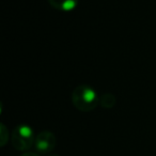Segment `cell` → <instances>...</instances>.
<instances>
[{"instance_id": "cell-5", "label": "cell", "mask_w": 156, "mask_h": 156, "mask_svg": "<svg viewBox=\"0 0 156 156\" xmlns=\"http://www.w3.org/2000/svg\"><path fill=\"white\" fill-rule=\"evenodd\" d=\"M115 102H117V100H115V96L112 93H105L100 98V104L104 108L107 109L112 108L115 105Z\"/></svg>"}, {"instance_id": "cell-3", "label": "cell", "mask_w": 156, "mask_h": 156, "mask_svg": "<svg viewBox=\"0 0 156 156\" xmlns=\"http://www.w3.org/2000/svg\"><path fill=\"white\" fill-rule=\"evenodd\" d=\"M57 139L54 133L49 130H44L37 135L34 141V149L35 152L40 155H47L51 153L56 147Z\"/></svg>"}, {"instance_id": "cell-6", "label": "cell", "mask_w": 156, "mask_h": 156, "mask_svg": "<svg viewBox=\"0 0 156 156\" xmlns=\"http://www.w3.org/2000/svg\"><path fill=\"white\" fill-rule=\"evenodd\" d=\"M20 156H41V155L37 154V152H25V153L22 154Z\"/></svg>"}, {"instance_id": "cell-1", "label": "cell", "mask_w": 156, "mask_h": 156, "mask_svg": "<svg viewBox=\"0 0 156 156\" xmlns=\"http://www.w3.org/2000/svg\"><path fill=\"white\" fill-rule=\"evenodd\" d=\"M72 103L80 111H92L100 104V98L96 91L88 85H79L72 93Z\"/></svg>"}, {"instance_id": "cell-4", "label": "cell", "mask_w": 156, "mask_h": 156, "mask_svg": "<svg viewBox=\"0 0 156 156\" xmlns=\"http://www.w3.org/2000/svg\"><path fill=\"white\" fill-rule=\"evenodd\" d=\"M54 9L62 12H69L75 10L78 5V0H48Z\"/></svg>"}, {"instance_id": "cell-7", "label": "cell", "mask_w": 156, "mask_h": 156, "mask_svg": "<svg viewBox=\"0 0 156 156\" xmlns=\"http://www.w3.org/2000/svg\"><path fill=\"white\" fill-rule=\"evenodd\" d=\"M49 156H58V155H56V154H52V155H49Z\"/></svg>"}, {"instance_id": "cell-2", "label": "cell", "mask_w": 156, "mask_h": 156, "mask_svg": "<svg viewBox=\"0 0 156 156\" xmlns=\"http://www.w3.org/2000/svg\"><path fill=\"white\" fill-rule=\"evenodd\" d=\"M35 135L33 129L29 125L22 124L14 128L12 133V144L17 151L26 152L34 145Z\"/></svg>"}]
</instances>
